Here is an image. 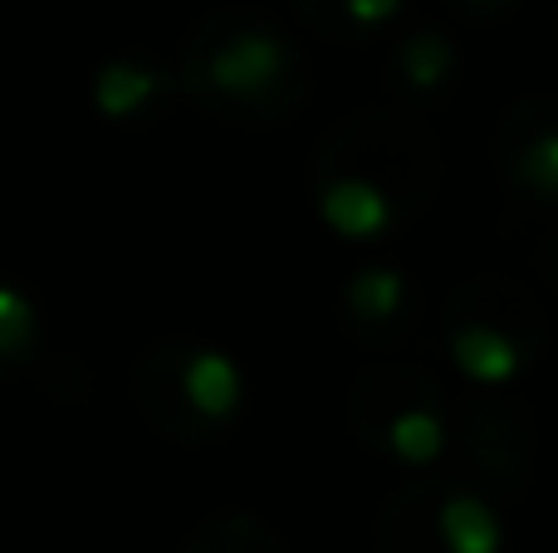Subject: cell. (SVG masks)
Here are the masks:
<instances>
[{
  "mask_svg": "<svg viewBox=\"0 0 558 553\" xmlns=\"http://www.w3.org/2000/svg\"><path fill=\"white\" fill-rule=\"evenodd\" d=\"M446 553H500L505 549V525L481 495H451L436 515Z\"/></svg>",
  "mask_w": 558,
  "mask_h": 553,
  "instance_id": "obj_6",
  "label": "cell"
},
{
  "mask_svg": "<svg viewBox=\"0 0 558 553\" xmlns=\"http://www.w3.org/2000/svg\"><path fill=\"white\" fill-rule=\"evenodd\" d=\"M387 451L402 466H436L446 456V421L426 407L397 411L392 427H387Z\"/></svg>",
  "mask_w": 558,
  "mask_h": 553,
  "instance_id": "obj_8",
  "label": "cell"
},
{
  "mask_svg": "<svg viewBox=\"0 0 558 553\" xmlns=\"http://www.w3.org/2000/svg\"><path fill=\"white\" fill-rule=\"evenodd\" d=\"M182 397L206 421H231L245 402V368L221 348H196L182 362Z\"/></svg>",
  "mask_w": 558,
  "mask_h": 553,
  "instance_id": "obj_3",
  "label": "cell"
},
{
  "mask_svg": "<svg viewBox=\"0 0 558 553\" xmlns=\"http://www.w3.org/2000/svg\"><path fill=\"white\" fill-rule=\"evenodd\" d=\"M451 64H456V54H451V45H446L441 35H412L402 45V74H407V84L412 88H436V84H446L451 78Z\"/></svg>",
  "mask_w": 558,
  "mask_h": 553,
  "instance_id": "obj_10",
  "label": "cell"
},
{
  "mask_svg": "<svg viewBox=\"0 0 558 553\" xmlns=\"http://www.w3.org/2000/svg\"><path fill=\"white\" fill-rule=\"evenodd\" d=\"M471 5H500V0H471Z\"/></svg>",
  "mask_w": 558,
  "mask_h": 553,
  "instance_id": "obj_13",
  "label": "cell"
},
{
  "mask_svg": "<svg viewBox=\"0 0 558 553\" xmlns=\"http://www.w3.org/2000/svg\"><path fill=\"white\" fill-rule=\"evenodd\" d=\"M328 10H333L348 29H383L402 15L407 0H328Z\"/></svg>",
  "mask_w": 558,
  "mask_h": 553,
  "instance_id": "obj_11",
  "label": "cell"
},
{
  "mask_svg": "<svg viewBox=\"0 0 558 553\" xmlns=\"http://www.w3.org/2000/svg\"><path fill=\"white\" fill-rule=\"evenodd\" d=\"M402 299H407V280L397 270H387V265L357 270L353 284H348V304H353V314H363V319H392V314L402 309Z\"/></svg>",
  "mask_w": 558,
  "mask_h": 553,
  "instance_id": "obj_9",
  "label": "cell"
},
{
  "mask_svg": "<svg viewBox=\"0 0 558 553\" xmlns=\"http://www.w3.org/2000/svg\"><path fill=\"white\" fill-rule=\"evenodd\" d=\"M294 69V49L289 39L270 25H235L206 54V78L216 94L226 98H260L270 88L284 84V74Z\"/></svg>",
  "mask_w": 558,
  "mask_h": 553,
  "instance_id": "obj_1",
  "label": "cell"
},
{
  "mask_svg": "<svg viewBox=\"0 0 558 553\" xmlns=\"http://www.w3.org/2000/svg\"><path fill=\"white\" fill-rule=\"evenodd\" d=\"M167 88V78L143 59H108L94 74V108L108 123H133L137 113H147L157 94Z\"/></svg>",
  "mask_w": 558,
  "mask_h": 553,
  "instance_id": "obj_5",
  "label": "cell"
},
{
  "mask_svg": "<svg viewBox=\"0 0 558 553\" xmlns=\"http://www.w3.org/2000/svg\"><path fill=\"white\" fill-rule=\"evenodd\" d=\"M45 339V323H39V304L29 299L20 284L0 280V372L20 368L39 353Z\"/></svg>",
  "mask_w": 558,
  "mask_h": 553,
  "instance_id": "obj_7",
  "label": "cell"
},
{
  "mask_svg": "<svg viewBox=\"0 0 558 553\" xmlns=\"http://www.w3.org/2000/svg\"><path fill=\"white\" fill-rule=\"evenodd\" d=\"M451 358H456V368H461L471 382H481V388H505V382H514L524 368L520 343L505 339V333L490 329V323H465V329H456Z\"/></svg>",
  "mask_w": 558,
  "mask_h": 553,
  "instance_id": "obj_4",
  "label": "cell"
},
{
  "mask_svg": "<svg viewBox=\"0 0 558 553\" xmlns=\"http://www.w3.org/2000/svg\"><path fill=\"white\" fill-rule=\"evenodd\" d=\"M524 176H530L534 192L558 196V127L554 133H539L524 152Z\"/></svg>",
  "mask_w": 558,
  "mask_h": 553,
  "instance_id": "obj_12",
  "label": "cell"
},
{
  "mask_svg": "<svg viewBox=\"0 0 558 553\" xmlns=\"http://www.w3.org/2000/svg\"><path fill=\"white\" fill-rule=\"evenodd\" d=\"M318 216L328 231H338L343 241H383L392 231L397 211L387 201L383 186H373L367 176H343L318 196Z\"/></svg>",
  "mask_w": 558,
  "mask_h": 553,
  "instance_id": "obj_2",
  "label": "cell"
}]
</instances>
